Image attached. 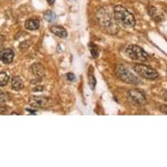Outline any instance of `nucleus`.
Masks as SVG:
<instances>
[{"mask_svg":"<svg viewBox=\"0 0 167 167\" xmlns=\"http://www.w3.org/2000/svg\"><path fill=\"white\" fill-rule=\"evenodd\" d=\"M134 70L139 76L147 79V80H156L159 77V73L155 69L151 68L150 67H148L145 65H136L134 67Z\"/></svg>","mask_w":167,"mask_h":167,"instance_id":"nucleus-5","label":"nucleus"},{"mask_svg":"<svg viewBox=\"0 0 167 167\" xmlns=\"http://www.w3.org/2000/svg\"><path fill=\"white\" fill-rule=\"evenodd\" d=\"M124 53L131 60L137 61H145L149 58V54L143 48L136 45H128L124 48Z\"/></svg>","mask_w":167,"mask_h":167,"instance_id":"nucleus-3","label":"nucleus"},{"mask_svg":"<svg viewBox=\"0 0 167 167\" xmlns=\"http://www.w3.org/2000/svg\"><path fill=\"white\" fill-rule=\"evenodd\" d=\"M12 88L13 89L19 91L24 88V82L21 80V78L18 76H14L12 80Z\"/></svg>","mask_w":167,"mask_h":167,"instance_id":"nucleus-11","label":"nucleus"},{"mask_svg":"<svg viewBox=\"0 0 167 167\" xmlns=\"http://www.w3.org/2000/svg\"><path fill=\"white\" fill-rule=\"evenodd\" d=\"M44 18H45V20L47 22H53L56 19V15L55 13H53V11H50V10H48L47 11L46 13H44Z\"/></svg>","mask_w":167,"mask_h":167,"instance_id":"nucleus-13","label":"nucleus"},{"mask_svg":"<svg viewBox=\"0 0 167 167\" xmlns=\"http://www.w3.org/2000/svg\"><path fill=\"white\" fill-rule=\"evenodd\" d=\"M14 53L11 49H4L0 52V60L4 64H10L13 62Z\"/></svg>","mask_w":167,"mask_h":167,"instance_id":"nucleus-8","label":"nucleus"},{"mask_svg":"<svg viewBox=\"0 0 167 167\" xmlns=\"http://www.w3.org/2000/svg\"><path fill=\"white\" fill-rule=\"evenodd\" d=\"M9 82V75L5 72L0 73V87L7 85Z\"/></svg>","mask_w":167,"mask_h":167,"instance_id":"nucleus-14","label":"nucleus"},{"mask_svg":"<svg viewBox=\"0 0 167 167\" xmlns=\"http://www.w3.org/2000/svg\"><path fill=\"white\" fill-rule=\"evenodd\" d=\"M50 31L53 34L57 35L60 38H67L68 37V32L63 26H53L50 28Z\"/></svg>","mask_w":167,"mask_h":167,"instance_id":"nucleus-9","label":"nucleus"},{"mask_svg":"<svg viewBox=\"0 0 167 167\" xmlns=\"http://www.w3.org/2000/svg\"><path fill=\"white\" fill-rule=\"evenodd\" d=\"M89 87L92 89H94V87L96 85V80H95L94 74H93V72L91 73V71L89 73Z\"/></svg>","mask_w":167,"mask_h":167,"instance_id":"nucleus-16","label":"nucleus"},{"mask_svg":"<svg viewBox=\"0 0 167 167\" xmlns=\"http://www.w3.org/2000/svg\"><path fill=\"white\" fill-rule=\"evenodd\" d=\"M29 103L33 107L44 108L47 107L49 103V99L44 96H32L29 101Z\"/></svg>","mask_w":167,"mask_h":167,"instance_id":"nucleus-7","label":"nucleus"},{"mask_svg":"<svg viewBox=\"0 0 167 167\" xmlns=\"http://www.w3.org/2000/svg\"><path fill=\"white\" fill-rule=\"evenodd\" d=\"M96 19L99 23L100 26L105 32L110 34H115L118 31V26L116 25L115 20L111 18V16L107 13L105 10H100L96 14Z\"/></svg>","mask_w":167,"mask_h":167,"instance_id":"nucleus-1","label":"nucleus"},{"mask_svg":"<svg viewBox=\"0 0 167 167\" xmlns=\"http://www.w3.org/2000/svg\"><path fill=\"white\" fill-rule=\"evenodd\" d=\"M67 78H68V80L70 81V82H73L74 80H75V75L72 73H69L67 74Z\"/></svg>","mask_w":167,"mask_h":167,"instance_id":"nucleus-18","label":"nucleus"},{"mask_svg":"<svg viewBox=\"0 0 167 167\" xmlns=\"http://www.w3.org/2000/svg\"><path fill=\"white\" fill-rule=\"evenodd\" d=\"M9 99H10V96L8 94L0 91V103H5L9 101Z\"/></svg>","mask_w":167,"mask_h":167,"instance_id":"nucleus-17","label":"nucleus"},{"mask_svg":"<svg viewBox=\"0 0 167 167\" xmlns=\"http://www.w3.org/2000/svg\"><path fill=\"white\" fill-rule=\"evenodd\" d=\"M89 48L90 52H91V54L93 56V58L96 59L99 56V49L98 47H96L94 44H89Z\"/></svg>","mask_w":167,"mask_h":167,"instance_id":"nucleus-15","label":"nucleus"},{"mask_svg":"<svg viewBox=\"0 0 167 167\" xmlns=\"http://www.w3.org/2000/svg\"><path fill=\"white\" fill-rule=\"evenodd\" d=\"M116 73L121 81H123L125 83L137 84V83L140 82L139 79L134 73H131L128 68H126L124 66H123V65L116 66Z\"/></svg>","mask_w":167,"mask_h":167,"instance_id":"nucleus-4","label":"nucleus"},{"mask_svg":"<svg viewBox=\"0 0 167 167\" xmlns=\"http://www.w3.org/2000/svg\"><path fill=\"white\" fill-rule=\"evenodd\" d=\"M128 96L132 100L134 103H136L138 105H144L146 103V97L144 94L137 89L129 90L128 92Z\"/></svg>","mask_w":167,"mask_h":167,"instance_id":"nucleus-6","label":"nucleus"},{"mask_svg":"<svg viewBox=\"0 0 167 167\" xmlns=\"http://www.w3.org/2000/svg\"><path fill=\"white\" fill-rule=\"evenodd\" d=\"M32 71L37 77H42L45 73V69L40 64H33L32 66Z\"/></svg>","mask_w":167,"mask_h":167,"instance_id":"nucleus-12","label":"nucleus"},{"mask_svg":"<svg viewBox=\"0 0 167 167\" xmlns=\"http://www.w3.org/2000/svg\"><path fill=\"white\" fill-rule=\"evenodd\" d=\"M7 110V108L4 105H0V114H4V112Z\"/></svg>","mask_w":167,"mask_h":167,"instance_id":"nucleus-19","label":"nucleus"},{"mask_svg":"<svg viewBox=\"0 0 167 167\" xmlns=\"http://www.w3.org/2000/svg\"><path fill=\"white\" fill-rule=\"evenodd\" d=\"M42 90L43 87H41V86H38V87H36V88L33 89V91H39V92H40V91H42Z\"/></svg>","mask_w":167,"mask_h":167,"instance_id":"nucleus-20","label":"nucleus"},{"mask_svg":"<svg viewBox=\"0 0 167 167\" xmlns=\"http://www.w3.org/2000/svg\"><path fill=\"white\" fill-rule=\"evenodd\" d=\"M26 110L31 112V114H33V115H35V114H36V111H35V110H31V109H26Z\"/></svg>","mask_w":167,"mask_h":167,"instance_id":"nucleus-21","label":"nucleus"},{"mask_svg":"<svg viewBox=\"0 0 167 167\" xmlns=\"http://www.w3.org/2000/svg\"><path fill=\"white\" fill-rule=\"evenodd\" d=\"M47 1L49 4H53L54 2H55V0H47Z\"/></svg>","mask_w":167,"mask_h":167,"instance_id":"nucleus-22","label":"nucleus"},{"mask_svg":"<svg viewBox=\"0 0 167 167\" xmlns=\"http://www.w3.org/2000/svg\"><path fill=\"white\" fill-rule=\"evenodd\" d=\"M26 28L30 31L37 30L39 27V20L37 18H30L26 22Z\"/></svg>","mask_w":167,"mask_h":167,"instance_id":"nucleus-10","label":"nucleus"},{"mask_svg":"<svg viewBox=\"0 0 167 167\" xmlns=\"http://www.w3.org/2000/svg\"><path fill=\"white\" fill-rule=\"evenodd\" d=\"M114 16L116 20L124 27L132 28L136 25V19L131 13L124 7L117 5L114 8Z\"/></svg>","mask_w":167,"mask_h":167,"instance_id":"nucleus-2","label":"nucleus"}]
</instances>
